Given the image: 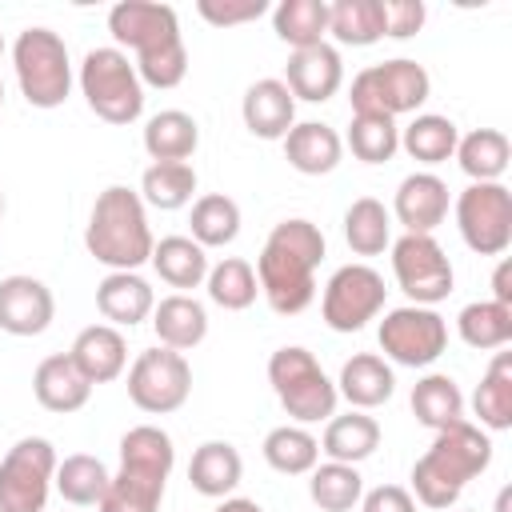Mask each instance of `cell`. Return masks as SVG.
<instances>
[{
    "label": "cell",
    "mask_w": 512,
    "mask_h": 512,
    "mask_svg": "<svg viewBox=\"0 0 512 512\" xmlns=\"http://www.w3.org/2000/svg\"><path fill=\"white\" fill-rule=\"evenodd\" d=\"M272 28L284 44L296 48H312L324 44L328 36V4L324 0H280L272 8Z\"/></svg>",
    "instance_id": "cell-35"
},
{
    "label": "cell",
    "mask_w": 512,
    "mask_h": 512,
    "mask_svg": "<svg viewBox=\"0 0 512 512\" xmlns=\"http://www.w3.org/2000/svg\"><path fill=\"white\" fill-rule=\"evenodd\" d=\"M216 512H264V508L256 500H248V496H224V504Z\"/></svg>",
    "instance_id": "cell-50"
},
{
    "label": "cell",
    "mask_w": 512,
    "mask_h": 512,
    "mask_svg": "<svg viewBox=\"0 0 512 512\" xmlns=\"http://www.w3.org/2000/svg\"><path fill=\"white\" fill-rule=\"evenodd\" d=\"M268 384L280 400V408L296 420V424H316V420H332L336 416V384L324 376V368L316 364V356L300 344L276 348L268 356Z\"/></svg>",
    "instance_id": "cell-5"
},
{
    "label": "cell",
    "mask_w": 512,
    "mask_h": 512,
    "mask_svg": "<svg viewBox=\"0 0 512 512\" xmlns=\"http://www.w3.org/2000/svg\"><path fill=\"white\" fill-rule=\"evenodd\" d=\"M0 56H4V36H0Z\"/></svg>",
    "instance_id": "cell-53"
},
{
    "label": "cell",
    "mask_w": 512,
    "mask_h": 512,
    "mask_svg": "<svg viewBox=\"0 0 512 512\" xmlns=\"http://www.w3.org/2000/svg\"><path fill=\"white\" fill-rule=\"evenodd\" d=\"M12 64L20 92L32 108H60L72 92L68 44L52 28H24L12 44Z\"/></svg>",
    "instance_id": "cell-6"
},
{
    "label": "cell",
    "mask_w": 512,
    "mask_h": 512,
    "mask_svg": "<svg viewBox=\"0 0 512 512\" xmlns=\"http://www.w3.org/2000/svg\"><path fill=\"white\" fill-rule=\"evenodd\" d=\"M80 92L104 124H132L144 112V84L120 48H92L80 64Z\"/></svg>",
    "instance_id": "cell-7"
},
{
    "label": "cell",
    "mask_w": 512,
    "mask_h": 512,
    "mask_svg": "<svg viewBox=\"0 0 512 512\" xmlns=\"http://www.w3.org/2000/svg\"><path fill=\"white\" fill-rule=\"evenodd\" d=\"M0 104H4V84H0Z\"/></svg>",
    "instance_id": "cell-54"
},
{
    "label": "cell",
    "mask_w": 512,
    "mask_h": 512,
    "mask_svg": "<svg viewBox=\"0 0 512 512\" xmlns=\"http://www.w3.org/2000/svg\"><path fill=\"white\" fill-rule=\"evenodd\" d=\"M432 92L424 64L400 56L384 64H368L352 76V116H404L416 112Z\"/></svg>",
    "instance_id": "cell-8"
},
{
    "label": "cell",
    "mask_w": 512,
    "mask_h": 512,
    "mask_svg": "<svg viewBox=\"0 0 512 512\" xmlns=\"http://www.w3.org/2000/svg\"><path fill=\"white\" fill-rule=\"evenodd\" d=\"M196 12H200L212 28H232V24L260 20V16L268 12V0H200Z\"/></svg>",
    "instance_id": "cell-46"
},
{
    "label": "cell",
    "mask_w": 512,
    "mask_h": 512,
    "mask_svg": "<svg viewBox=\"0 0 512 512\" xmlns=\"http://www.w3.org/2000/svg\"><path fill=\"white\" fill-rule=\"evenodd\" d=\"M240 476H244V460H240V452H236L228 440H204V444L192 452V460H188V480H192V488H196L200 496H212V500L232 496L236 484H240Z\"/></svg>",
    "instance_id": "cell-25"
},
{
    "label": "cell",
    "mask_w": 512,
    "mask_h": 512,
    "mask_svg": "<svg viewBox=\"0 0 512 512\" xmlns=\"http://www.w3.org/2000/svg\"><path fill=\"white\" fill-rule=\"evenodd\" d=\"M340 84H344V60L332 44L296 48L284 64V88L292 92V100L324 104L340 92Z\"/></svg>",
    "instance_id": "cell-16"
},
{
    "label": "cell",
    "mask_w": 512,
    "mask_h": 512,
    "mask_svg": "<svg viewBox=\"0 0 512 512\" xmlns=\"http://www.w3.org/2000/svg\"><path fill=\"white\" fill-rule=\"evenodd\" d=\"M308 476H312L308 480V496L324 512H352L360 504V496H364V476L356 472V464L328 460V464H316Z\"/></svg>",
    "instance_id": "cell-39"
},
{
    "label": "cell",
    "mask_w": 512,
    "mask_h": 512,
    "mask_svg": "<svg viewBox=\"0 0 512 512\" xmlns=\"http://www.w3.org/2000/svg\"><path fill=\"white\" fill-rule=\"evenodd\" d=\"M392 392H396V376H392V368L384 364V356H376V352H356L352 360H344L340 380H336V396H344L356 412L380 408L384 400H392Z\"/></svg>",
    "instance_id": "cell-23"
},
{
    "label": "cell",
    "mask_w": 512,
    "mask_h": 512,
    "mask_svg": "<svg viewBox=\"0 0 512 512\" xmlns=\"http://www.w3.org/2000/svg\"><path fill=\"white\" fill-rule=\"evenodd\" d=\"M264 460L284 476H304L320 460V440L304 424H280L264 436Z\"/></svg>",
    "instance_id": "cell-37"
},
{
    "label": "cell",
    "mask_w": 512,
    "mask_h": 512,
    "mask_svg": "<svg viewBox=\"0 0 512 512\" xmlns=\"http://www.w3.org/2000/svg\"><path fill=\"white\" fill-rule=\"evenodd\" d=\"M196 192V168L192 164H152L140 176V200L160 208V212H176L192 200Z\"/></svg>",
    "instance_id": "cell-44"
},
{
    "label": "cell",
    "mask_w": 512,
    "mask_h": 512,
    "mask_svg": "<svg viewBox=\"0 0 512 512\" xmlns=\"http://www.w3.org/2000/svg\"><path fill=\"white\" fill-rule=\"evenodd\" d=\"M460 240L476 256H500L512 244V192L496 184H468L456 196Z\"/></svg>",
    "instance_id": "cell-12"
},
{
    "label": "cell",
    "mask_w": 512,
    "mask_h": 512,
    "mask_svg": "<svg viewBox=\"0 0 512 512\" xmlns=\"http://www.w3.org/2000/svg\"><path fill=\"white\" fill-rule=\"evenodd\" d=\"M344 240L356 256H380L392 244V216L376 196H360L344 212Z\"/></svg>",
    "instance_id": "cell-34"
},
{
    "label": "cell",
    "mask_w": 512,
    "mask_h": 512,
    "mask_svg": "<svg viewBox=\"0 0 512 512\" xmlns=\"http://www.w3.org/2000/svg\"><path fill=\"white\" fill-rule=\"evenodd\" d=\"M348 148L364 164H384L400 148V128L392 116H352L348 124Z\"/></svg>",
    "instance_id": "cell-45"
},
{
    "label": "cell",
    "mask_w": 512,
    "mask_h": 512,
    "mask_svg": "<svg viewBox=\"0 0 512 512\" xmlns=\"http://www.w3.org/2000/svg\"><path fill=\"white\" fill-rule=\"evenodd\" d=\"M508 500H512V492L500 488V496H496V512H508Z\"/></svg>",
    "instance_id": "cell-51"
},
{
    "label": "cell",
    "mask_w": 512,
    "mask_h": 512,
    "mask_svg": "<svg viewBox=\"0 0 512 512\" xmlns=\"http://www.w3.org/2000/svg\"><path fill=\"white\" fill-rule=\"evenodd\" d=\"M68 356H72V364L84 372L88 384H108V380H116V376L124 372V364H128V344H124L120 328H112V324H88V328L72 340Z\"/></svg>",
    "instance_id": "cell-19"
},
{
    "label": "cell",
    "mask_w": 512,
    "mask_h": 512,
    "mask_svg": "<svg viewBox=\"0 0 512 512\" xmlns=\"http://www.w3.org/2000/svg\"><path fill=\"white\" fill-rule=\"evenodd\" d=\"M152 268L164 284L188 292V288H200L208 280V252L192 236H164L152 248Z\"/></svg>",
    "instance_id": "cell-30"
},
{
    "label": "cell",
    "mask_w": 512,
    "mask_h": 512,
    "mask_svg": "<svg viewBox=\"0 0 512 512\" xmlns=\"http://www.w3.org/2000/svg\"><path fill=\"white\" fill-rule=\"evenodd\" d=\"M56 316L52 288L36 276H4L0 280V332L8 336H40Z\"/></svg>",
    "instance_id": "cell-15"
},
{
    "label": "cell",
    "mask_w": 512,
    "mask_h": 512,
    "mask_svg": "<svg viewBox=\"0 0 512 512\" xmlns=\"http://www.w3.org/2000/svg\"><path fill=\"white\" fill-rule=\"evenodd\" d=\"M380 4H384V36H392V40L416 36L428 20V8L420 0H380Z\"/></svg>",
    "instance_id": "cell-47"
},
{
    "label": "cell",
    "mask_w": 512,
    "mask_h": 512,
    "mask_svg": "<svg viewBox=\"0 0 512 512\" xmlns=\"http://www.w3.org/2000/svg\"><path fill=\"white\" fill-rule=\"evenodd\" d=\"M328 36L348 48H368L384 40V4L380 0H332Z\"/></svg>",
    "instance_id": "cell-31"
},
{
    "label": "cell",
    "mask_w": 512,
    "mask_h": 512,
    "mask_svg": "<svg viewBox=\"0 0 512 512\" xmlns=\"http://www.w3.org/2000/svg\"><path fill=\"white\" fill-rule=\"evenodd\" d=\"M204 284H208V300L220 304L224 312H244V308H252L256 296H260L256 268H252L248 260H240V256H228V260L212 264Z\"/></svg>",
    "instance_id": "cell-40"
},
{
    "label": "cell",
    "mask_w": 512,
    "mask_h": 512,
    "mask_svg": "<svg viewBox=\"0 0 512 512\" xmlns=\"http://www.w3.org/2000/svg\"><path fill=\"white\" fill-rule=\"evenodd\" d=\"M320 260H324V232L304 216L280 220L268 232L260 260H256V280H260L268 308L280 316L304 312L316 300Z\"/></svg>",
    "instance_id": "cell-1"
},
{
    "label": "cell",
    "mask_w": 512,
    "mask_h": 512,
    "mask_svg": "<svg viewBox=\"0 0 512 512\" xmlns=\"http://www.w3.org/2000/svg\"><path fill=\"white\" fill-rule=\"evenodd\" d=\"M240 116H244V128L260 140H284L288 128L296 124V100L292 92L284 88V80H256L248 84L244 100H240Z\"/></svg>",
    "instance_id": "cell-18"
},
{
    "label": "cell",
    "mask_w": 512,
    "mask_h": 512,
    "mask_svg": "<svg viewBox=\"0 0 512 512\" xmlns=\"http://www.w3.org/2000/svg\"><path fill=\"white\" fill-rule=\"evenodd\" d=\"M188 224H192V240L204 252L208 248H224V244H232L240 236V204L232 196H224V192H208V196H200L192 204Z\"/></svg>",
    "instance_id": "cell-36"
},
{
    "label": "cell",
    "mask_w": 512,
    "mask_h": 512,
    "mask_svg": "<svg viewBox=\"0 0 512 512\" xmlns=\"http://www.w3.org/2000/svg\"><path fill=\"white\" fill-rule=\"evenodd\" d=\"M492 464V440L468 424L456 420L436 432L432 448L412 464V492L424 508H452L472 476H480Z\"/></svg>",
    "instance_id": "cell-3"
},
{
    "label": "cell",
    "mask_w": 512,
    "mask_h": 512,
    "mask_svg": "<svg viewBox=\"0 0 512 512\" xmlns=\"http://www.w3.org/2000/svg\"><path fill=\"white\" fill-rule=\"evenodd\" d=\"M392 212L404 224V232L432 236V228H440L448 216V184L436 172H412L400 180Z\"/></svg>",
    "instance_id": "cell-17"
},
{
    "label": "cell",
    "mask_w": 512,
    "mask_h": 512,
    "mask_svg": "<svg viewBox=\"0 0 512 512\" xmlns=\"http://www.w3.org/2000/svg\"><path fill=\"white\" fill-rule=\"evenodd\" d=\"M456 332L468 348H504L512 340V308L496 304V300H476V304H464L460 316H456Z\"/></svg>",
    "instance_id": "cell-41"
},
{
    "label": "cell",
    "mask_w": 512,
    "mask_h": 512,
    "mask_svg": "<svg viewBox=\"0 0 512 512\" xmlns=\"http://www.w3.org/2000/svg\"><path fill=\"white\" fill-rule=\"evenodd\" d=\"M0 216H4V192H0Z\"/></svg>",
    "instance_id": "cell-52"
},
{
    "label": "cell",
    "mask_w": 512,
    "mask_h": 512,
    "mask_svg": "<svg viewBox=\"0 0 512 512\" xmlns=\"http://www.w3.org/2000/svg\"><path fill=\"white\" fill-rule=\"evenodd\" d=\"M492 300L504 304V308H512V264L508 260H500L496 272H492Z\"/></svg>",
    "instance_id": "cell-49"
},
{
    "label": "cell",
    "mask_w": 512,
    "mask_h": 512,
    "mask_svg": "<svg viewBox=\"0 0 512 512\" xmlns=\"http://www.w3.org/2000/svg\"><path fill=\"white\" fill-rule=\"evenodd\" d=\"M376 448H380V424L368 412H356V408L344 412V416H332L324 436H320V452L336 464H360Z\"/></svg>",
    "instance_id": "cell-27"
},
{
    "label": "cell",
    "mask_w": 512,
    "mask_h": 512,
    "mask_svg": "<svg viewBox=\"0 0 512 512\" xmlns=\"http://www.w3.org/2000/svg\"><path fill=\"white\" fill-rule=\"evenodd\" d=\"M96 308L112 328H132L152 316L156 296H152V284L140 280L136 272H108L96 284Z\"/></svg>",
    "instance_id": "cell-21"
},
{
    "label": "cell",
    "mask_w": 512,
    "mask_h": 512,
    "mask_svg": "<svg viewBox=\"0 0 512 512\" xmlns=\"http://www.w3.org/2000/svg\"><path fill=\"white\" fill-rule=\"evenodd\" d=\"M84 248L92 260H100L112 272H136L144 260H152V228H148V212L140 192L124 188V184H108L88 216L84 228Z\"/></svg>",
    "instance_id": "cell-4"
},
{
    "label": "cell",
    "mask_w": 512,
    "mask_h": 512,
    "mask_svg": "<svg viewBox=\"0 0 512 512\" xmlns=\"http://www.w3.org/2000/svg\"><path fill=\"white\" fill-rule=\"evenodd\" d=\"M376 336H380V348H384V356L392 364L428 368L448 348V320L436 308L404 304V308H392L380 320V332Z\"/></svg>",
    "instance_id": "cell-10"
},
{
    "label": "cell",
    "mask_w": 512,
    "mask_h": 512,
    "mask_svg": "<svg viewBox=\"0 0 512 512\" xmlns=\"http://www.w3.org/2000/svg\"><path fill=\"white\" fill-rule=\"evenodd\" d=\"M152 328H156V340L164 348L188 352L208 336V312L188 292H172L152 308Z\"/></svg>",
    "instance_id": "cell-24"
},
{
    "label": "cell",
    "mask_w": 512,
    "mask_h": 512,
    "mask_svg": "<svg viewBox=\"0 0 512 512\" xmlns=\"http://www.w3.org/2000/svg\"><path fill=\"white\" fill-rule=\"evenodd\" d=\"M32 392H36L40 408H48V412H80L92 396V384L84 380V372L72 364L68 352H56L36 364Z\"/></svg>",
    "instance_id": "cell-20"
},
{
    "label": "cell",
    "mask_w": 512,
    "mask_h": 512,
    "mask_svg": "<svg viewBox=\"0 0 512 512\" xmlns=\"http://www.w3.org/2000/svg\"><path fill=\"white\" fill-rule=\"evenodd\" d=\"M108 32L120 48L136 52V76L148 88H176L188 76V48L172 4L120 0L108 12Z\"/></svg>",
    "instance_id": "cell-2"
},
{
    "label": "cell",
    "mask_w": 512,
    "mask_h": 512,
    "mask_svg": "<svg viewBox=\"0 0 512 512\" xmlns=\"http://www.w3.org/2000/svg\"><path fill=\"white\" fill-rule=\"evenodd\" d=\"M456 160H460V168L472 184H496L508 172L512 144L496 128H476V132L456 140Z\"/></svg>",
    "instance_id": "cell-29"
},
{
    "label": "cell",
    "mask_w": 512,
    "mask_h": 512,
    "mask_svg": "<svg viewBox=\"0 0 512 512\" xmlns=\"http://www.w3.org/2000/svg\"><path fill=\"white\" fill-rule=\"evenodd\" d=\"M56 464V448L44 436L16 440L0 460V512H44Z\"/></svg>",
    "instance_id": "cell-9"
},
{
    "label": "cell",
    "mask_w": 512,
    "mask_h": 512,
    "mask_svg": "<svg viewBox=\"0 0 512 512\" xmlns=\"http://www.w3.org/2000/svg\"><path fill=\"white\" fill-rule=\"evenodd\" d=\"M360 512H416V500L400 484H380L360 496Z\"/></svg>",
    "instance_id": "cell-48"
},
{
    "label": "cell",
    "mask_w": 512,
    "mask_h": 512,
    "mask_svg": "<svg viewBox=\"0 0 512 512\" xmlns=\"http://www.w3.org/2000/svg\"><path fill=\"white\" fill-rule=\"evenodd\" d=\"M164 476H148V472H132V468H120L104 496H100V512H160V500H164Z\"/></svg>",
    "instance_id": "cell-43"
},
{
    "label": "cell",
    "mask_w": 512,
    "mask_h": 512,
    "mask_svg": "<svg viewBox=\"0 0 512 512\" xmlns=\"http://www.w3.org/2000/svg\"><path fill=\"white\" fill-rule=\"evenodd\" d=\"M472 412H476V428L488 432H504L512 428V352H496L484 380L472 392Z\"/></svg>",
    "instance_id": "cell-28"
},
{
    "label": "cell",
    "mask_w": 512,
    "mask_h": 512,
    "mask_svg": "<svg viewBox=\"0 0 512 512\" xmlns=\"http://www.w3.org/2000/svg\"><path fill=\"white\" fill-rule=\"evenodd\" d=\"M456 124L448 116H436V112H424L416 116L404 132H400V148L416 160V164H444L456 156Z\"/></svg>",
    "instance_id": "cell-38"
},
{
    "label": "cell",
    "mask_w": 512,
    "mask_h": 512,
    "mask_svg": "<svg viewBox=\"0 0 512 512\" xmlns=\"http://www.w3.org/2000/svg\"><path fill=\"white\" fill-rule=\"evenodd\" d=\"M412 416L424 428H432V432L464 420V396H460L456 380L444 376V372H428L424 380H416V388H412Z\"/></svg>",
    "instance_id": "cell-32"
},
{
    "label": "cell",
    "mask_w": 512,
    "mask_h": 512,
    "mask_svg": "<svg viewBox=\"0 0 512 512\" xmlns=\"http://www.w3.org/2000/svg\"><path fill=\"white\" fill-rule=\"evenodd\" d=\"M284 156L296 172L304 176H324L340 164L344 156V140L332 124H320V120H304V124H292L288 136H284Z\"/></svg>",
    "instance_id": "cell-22"
},
{
    "label": "cell",
    "mask_w": 512,
    "mask_h": 512,
    "mask_svg": "<svg viewBox=\"0 0 512 512\" xmlns=\"http://www.w3.org/2000/svg\"><path fill=\"white\" fill-rule=\"evenodd\" d=\"M384 276L368 264H344L332 272V280L324 284V300H320V316L332 332H360L368 320L380 316L384 308Z\"/></svg>",
    "instance_id": "cell-14"
},
{
    "label": "cell",
    "mask_w": 512,
    "mask_h": 512,
    "mask_svg": "<svg viewBox=\"0 0 512 512\" xmlns=\"http://www.w3.org/2000/svg\"><path fill=\"white\" fill-rule=\"evenodd\" d=\"M108 480H112V476H108V468L100 464V456H88V452L64 456V460L56 464V476H52L56 492H60L68 504H76V508L100 504Z\"/></svg>",
    "instance_id": "cell-42"
},
{
    "label": "cell",
    "mask_w": 512,
    "mask_h": 512,
    "mask_svg": "<svg viewBox=\"0 0 512 512\" xmlns=\"http://www.w3.org/2000/svg\"><path fill=\"white\" fill-rule=\"evenodd\" d=\"M188 392H192V368L184 352H172L160 344L140 352L136 364L128 368V400L148 416H168L184 408Z\"/></svg>",
    "instance_id": "cell-11"
},
{
    "label": "cell",
    "mask_w": 512,
    "mask_h": 512,
    "mask_svg": "<svg viewBox=\"0 0 512 512\" xmlns=\"http://www.w3.org/2000/svg\"><path fill=\"white\" fill-rule=\"evenodd\" d=\"M196 144H200V124L180 108H164L144 124V152L156 164H188Z\"/></svg>",
    "instance_id": "cell-26"
},
{
    "label": "cell",
    "mask_w": 512,
    "mask_h": 512,
    "mask_svg": "<svg viewBox=\"0 0 512 512\" xmlns=\"http://www.w3.org/2000/svg\"><path fill=\"white\" fill-rule=\"evenodd\" d=\"M176 464V448H172V436L156 424H136L120 436V468H132V472H148V476H164L172 472Z\"/></svg>",
    "instance_id": "cell-33"
},
{
    "label": "cell",
    "mask_w": 512,
    "mask_h": 512,
    "mask_svg": "<svg viewBox=\"0 0 512 512\" xmlns=\"http://www.w3.org/2000/svg\"><path fill=\"white\" fill-rule=\"evenodd\" d=\"M392 272H396L400 292L420 308H432V304L448 300V292H452V260L444 256L436 236L404 232L392 244Z\"/></svg>",
    "instance_id": "cell-13"
}]
</instances>
